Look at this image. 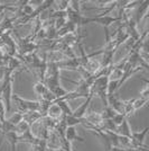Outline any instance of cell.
<instances>
[{"mask_svg": "<svg viewBox=\"0 0 149 151\" xmlns=\"http://www.w3.org/2000/svg\"><path fill=\"white\" fill-rule=\"evenodd\" d=\"M29 131H31V125L27 122H25V121L19 122L18 124L15 126V133H16V135H23V134L29 132Z\"/></svg>", "mask_w": 149, "mask_h": 151, "instance_id": "3", "label": "cell"}, {"mask_svg": "<svg viewBox=\"0 0 149 151\" xmlns=\"http://www.w3.org/2000/svg\"><path fill=\"white\" fill-rule=\"evenodd\" d=\"M61 115H62V112H61L60 107L57 106L55 103H52L48 107V109H47V115L46 116H48L50 119H54V120H58Z\"/></svg>", "mask_w": 149, "mask_h": 151, "instance_id": "2", "label": "cell"}, {"mask_svg": "<svg viewBox=\"0 0 149 151\" xmlns=\"http://www.w3.org/2000/svg\"><path fill=\"white\" fill-rule=\"evenodd\" d=\"M126 116H124L123 114H120V113H116L114 115H113V117L111 119V121L113 122V124L116 126H119L121 125L122 123H123L124 121H126Z\"/></svg>", "mask_w": 149, "mask_h": 151, "instance_id": "5", "label": "cell"}, {"mask_svg": "<svg viewBox=\"0 0 149 151\" xmlns=\"http://www.w3.org/2000/svg\"><path fill=\"white\" fill-rule=\"evenodd\" d=\"M64 140H66L67 142L74 141V140H79V141H83V138L77 135V132L75 130V126H67L64 131Z\"/></svg>", "mask_w": 149, "mask_h": 151, "instance_id": "1", "label": "cell"}, {"mask_svg": "<svg viewBox=\"0 0 149 151\" xmlns=\"http://www.w3.org/2000/svg\"><path fill=\"white\" fill-rule=\"evenodd\" d=\"M147 99H143V98H137V99H133L132 101V107H133V109L137 111L138 108H140V107H143L145 104H147Z\"/></svg>", "mask_w": 149, "mask_h": 151, "instance_id": "6", "label": "cell"}, {"mask_svg": "<svg viewBox=\"0 0 149 151\" xmlns=\"http://www.w3.org/2000/svg\"><path fill=\"white\" fill-rule=\"evenodd\" d=\"M34 90H35V93L37 95H39L40 97L43 96L48 89L46 88V86L44 85V82L43 81H37L36 83H35V86H34Z\"/></svg>", "mask_w": 149, "mask_h": 151, "instance_id": "4", "label": "cell"}]
</instances>
